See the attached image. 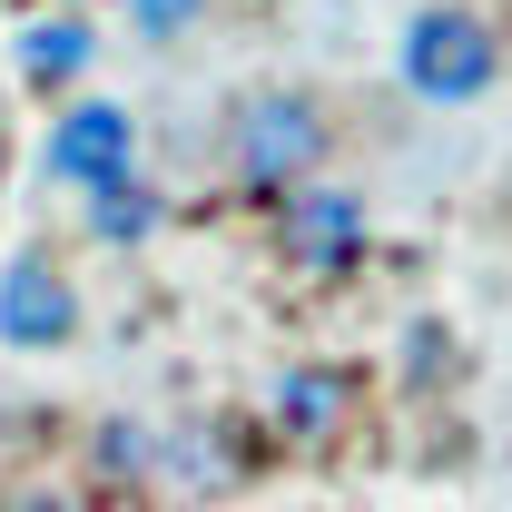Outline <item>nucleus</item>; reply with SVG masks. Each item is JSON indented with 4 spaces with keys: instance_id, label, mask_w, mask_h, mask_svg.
<instances>
[{
    "instance_id": "39448f33",
    "label": "nucleus",
    "mask_w": 512,
    "mask_h": 512,
    "mask_svg": "<svg viewBox=\"0 0 512 512\" xmlns=\"http://www.w3.org/2000/svg\"><path fill=\"white\" fill-rule=\"evenodd\" d=\"M286 247L306 256V266H355V247H365V207H355L345 188L286 197Z\"/></svg>"
},
{
    "instance_id": "7ed1b4c3",
    "label": "nucleus",
    "mask_w": 512,
    "mask_h": 512,
    "mask_svg": "<svg viewBox=\"0 0 512 512\" xmlns=\"http://www.w3.org/2000/svg\"><path fill=\"white\" fill-rule=\"evenodd\" d=\"M50 178H79L89 197H109L138 178V128H128L119 99H79V109H60V128H50Z\"/></svg>"
},
{
    "instance_id": "1a4fd4ad",
    "label": "nucleus",
    "mask_w": 512,
    "mask_h": 512,
    "mask_svg": "<svg viewBox=\"0 0 512 512\" xmlns=\"http://www.w3.org/2000/svg\"><path fill=\"white\" fill-rule=\"evenodd\" d=\"M128 20H138L148 40H168V30H188V20H197V0H128Z\"/></svg>"
},
{
    "instance_id": "f257e3e1",
    "label": "nucleus",
    "mask_w": 512,
    "mask_h": 512,
    "mask_svg": "<svg viewBox=\"0 0 512 512\" xmlns=\"http://www.w3.org/2000/svg\"><path fill=\"white\" fill-rule=\"evenodd\" d=\"M227 158L247 168L256 188H296V178L325 158L316 99H306V89H256V99H237V138H227Z\"/></svg>"
},
{
    "instance_id": "20e7f679",
    "label": "nucleus",
    "mask_w": 512,
    "mask_h": 512,
    "mask_svg": "<svg viewBox=\"0 0 512 512\" xmlns=\"http://www.w3.org/2000/svg\"><path fill=\"white\" fill-rule=\"evenodd\" d=\"M69 316H79V296H69V276L50 256H20L0 276V345H60Z\"/></svg>"
},
{
    "instance_id": "f03ea898",
    "label": "nucleus",
    "mask_w": 512,
    "mask_h": 512,
    "mask_svg": "<svg viewBox=\"0 0 512 512\" xmlns=\"http://www.w3.org/2000/svg\"><path fill=\"white\" fill-rule=\"evenodd\" d=\"M404 79H414V99H483L493 89V30L473 10H424L404 30Z\"/></svg>"
},
{
    "instance_id": "423d86ee",
    "label": "nucleus",
    "mask_w": 512,
    "mask_h": 512,
    "mask_svg": "<svg viewBox=\"0 0 512 512\" xmlns=\"http://www.w3.org/2000/svg\"><path fill=\"white\" fill-rule=\"evenodd\" d=\"M79 69H89V20L50 10V20H30V30H20V79L60 89V79H79Z\"/></svg>"
},
{
    "instance_id": "9d476101",
    "label": "nucleus",
    "mask_w": 512,
    "mask_h": 512,
    "mask_svg": "<svg viewBox=\"0 0 512 512\" xmlns=\"http://www.w3.org/2000/svg\"><path fill=\"white\" fill-rule=\"evenodd\" d=\"M20 512H69V503H20Z\"/></svg>"
},
{
    "instance_id": "0eeeda50",
    "label": "nucleus",
    "mask_w": 512,
    "mask_h": 512,
    "mask_svg": "<svg viewBox=\"0 0 512 512\" xmlns=\"http://www.w3.org/2000/svg\"><path fill=\"white\" fill-rule=\"evenodd\" d=\"M276 414H286L296 434H325V424L345 414V384L325 375V365H306V375H286V394H276Z\"/></svg>"
},
{
    "instance_id": "6e6552de",
    "label": "nucleus",
    "mask_w": 512,
    "mask_h": 512,
    "mask_svg": "<svg viewBox=\"0 0 512 512\" xmlns=\"http://www.w3.org/2000/svg\"><path fill=\"white\" fill-rule=\"evenodd\" d=\"M148 227H158V197L138 188V178H128V188H109V197H99V237H109V247H138Z\"/></svg>"
}]
</instances>
